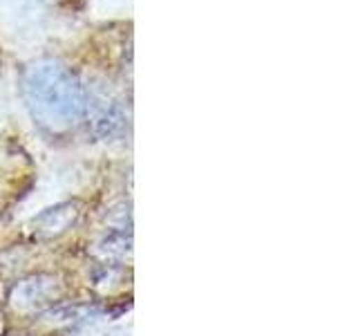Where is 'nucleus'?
<instances>
[{"instance_id": "f257e3e1", "label": "nucleus", "mask_w": 358, "mask_h": 336, "mask_svg": "<svg viewBox=\"0 0 358 336\" xmlns=\"http://www.w3.org/2000/svg\"><path fill=\"white\" fill-rule=\"evenodd\" d=\"M22 97L36 123L50 130L74 128L90 108L87 92L78 76L54 59H43L27 67Z\"/></svg>"}, {"instance_id": "f03ea898", "label": "nucleus", "mask_w": 358, "mask_h": 336, "mask_svg": "<svg viewBox=\"0 0 358 336\" xmlns=\"http://www.w3.org/2000/svg\"><path fill=\"white\" fill-rule=\"evenodd\" d=\"M94 126L101 137H112L123 128V115L115 104H101L94 117Z\"/></svg>"}, {"instance_id": "7ed1b4c3", "label": "nucleus", "mask_w": 358, "mask_h": 336, "mask_svg": "<svg viewBox=\"0 0 358 336\" xmlns=\"http://www.w3.org/2000/svg\"><path fill=\"white\" fill-rule=\"evenodd\" d=\"M43 220H52L50 224H41V229L38 231H45L48 235H54V233H61L67 229V224L74 222L76 218V211L72 204H61V206H56V209H50L48 213H43L41 216Z\"/></svg>"}]
</instances>
